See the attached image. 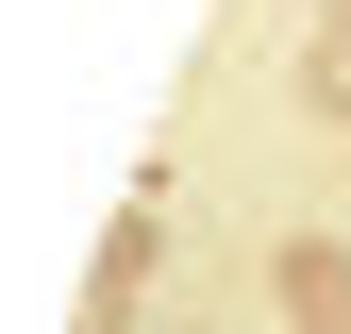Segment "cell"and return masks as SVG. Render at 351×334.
<instances>
[{
	"instance_id": "cell-1",
	"label": "cell",
	"mask_w": 351,
	"mask_h": 334,
	"mask_svg": "<svg viewBox=\"0 0 351 334\" xmlns=\"http://www.w3.org/2000/svg\"><path fill=\"white\" fill-rule=\"evenodd\" d=\"M285 318L301 334H351V250H318V234L285 250Z\"/></svg>"
},
{
	"instance_id": "cell-2",
	"label": "cell",
	"mask_w": 351,
	"mask_h": 334,
	"mask_svg": "<svg viewBox=\"0 0 351 334\" xmlns=\"http://www.w3.org/2000/svg\"><path fill=\"white\" fill-rule=\"evenodd\" d=\"M318 101H335V117H351V34H335V51H318Z\"/></svg>"
},
{
	"instance_id": "cell-3",
	"label": "cell",
	"mask_w": 351,
	"mask_h": 334,
	"mask_svg": "<svg viewBox=\"0 0 351 334\" xmlns=\"http://www.w3.org/2000/svg\"><path fill=\"white\" fill-rule=\"evenodd\" d=\"M318 17H335V34H351V0H318Z\"/></svg>"
}]
</instances>
